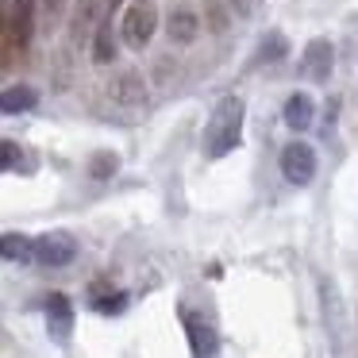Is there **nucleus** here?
<instances>
[{
  "label": "nucleus",
  "mask_w": 358,
  "mask_h": 358,
  "mask_svg": "<svg viewBox=\"0 0 358 358\" xmlns=\"http://www.w3.org/2000/svg\"><path fill=\"white\" fill-rule=\"evenodd\" d=\"M239 139H243V101L239 96H224L212 108L208 124H204V155L224 158L239 147Z\"/></svg>",
  "instance_id": "f257e3e1"
},
{
  "label": "nucleus",
  "mask_w": 358,
  "mask_h": 358,
  "mask_svg": "<svg viewBox=\"0 0 358 358\" xmlns=\"http://www.w3.org/2000/svg\"><path fill=\"white\" fill-rule=\"evenodd\" d=\"M158 31V4L155 0H131L124 12V20H120V35H124V43L131 50H143L150 39H155Z\"/></svg>",
  "instance_id": "f03ea898"
},
{
  "label": "nucleus",
  "mask_w": 358,
  "mask_h": 358,
  "mask_svg": "<svg viewBox=\"0 0 358 358\" xmlns=\"http://www.w3.org/2000/svg\"><path fill=\"white\" fill-rule=\"evenodd\" d=\"M281 173H285L289 185H308L316 178V150L308 143L293 139L285 150H281Z\"/></svg>",
  "instance_id": "7ed1b4c3"
},
{
  "label": "nucleus",
  "mask_w": 358,
  "mask_h": 358,
  "mask_svg": "<svg viewBox=\"0 0 358 358\" xmlns=\"http://www.w3.org/2000/svg\"><path fill=\"white\" fill-rule=\"evenodd\" d=\"M78 258V239L70 231H47L43 239H35V262L39 266H70Z\"/></svg>",
  "instance_id": "20e7f679"
},
{
  "label": "nucleus",
  "mask_w": 358,
  "mask_h": 358,
  "mask_svg": "<svg viewBox=\"0 0 358 358\" xmlns=\"http://www.w3.org/2000/svg\"><path fill=\"white\" fill-rule=\"evenodd\" d=\"M324 327H327V339H331V347L347 350V308H343V296L339 289H335V281H324Z\"/></svg>",
  "instance_id": "39448f33"
},
{
  "label": "nucleus",
  "mask_w": 358,
  "mask_h": 358,
  "mask_svg": "<svg viewBox=\"0 0 358 358\" xmlns=\"http://www.w3.org/2000/svg\"><path fill=\"white\" fill-rule=\"evenodd\" d=\"M35 8H39V0H12V8H8V47L12 50H24L31 43Z\"/></svg>",
  "instance_id": "423d86ee"
},
{
  "label": "nucleus",
  "mask_w": 358,
  "mask_h": 358,
  "mask_svg": "<svg viewBox=\"0 0 358 358\" xmlns=\"http://www.w3.org/2000/svg\"><path fill=\"white\" fill-rule=\"evenodd\" d=\"M331 66H335V47L327 39H312L301 55V70L308 81H327L331 78Z\"/></svg>",
  "instance_id": "0eeeda50"
},
{
  "label": "nucleus",
  "mask_w": 358,
  "mask_h": 358,
  "mask_svg": "<svg viewBox=\"0 0 358 358\" xmlns=\"http://www.w3.org/2000/svg\"><path fill=\"white\" fill-rule=\"evenodd\" d=\"M185 331H189V347H193V358H216L220 339L212 331V324L196 312H185Z\"/></svg>",
  "instance_id": "6e6552de"
},
{
  "label": "nucleus",
  "mask_w": 358,
  "mask_h": 358,
  "mask_svg": "<svg viewBox=\"0 0 358 358\" xmlns=\"http://www.w3.org/2000/svg\"><path fill=\"white\" fill-rule=\"evenodd\" d=\"M112 96H116V104H124V108H143V104H147L143 73L139 70H124L116 81H112Z\"/></svg>",
  "instance_id": "1a4fd4ad"
},
{
  "label": "nucleus",
  "mask_w": 358,
  "mask_h": 358,
  "mask_svg": "<svg viewBox=\"0 0 358 358\" xmlns=\"http://www.w3.org/2000/svg\"><path fill=\"white\" fill-rule=\"evenodd\" d=\"M166 31H170V43H178V47H189V43L201 35V20H196V12L178 8V12H170V24H166Z\"/></svg>",
  "instance_id": "9d476101"
},
{
  "label": "nucleus",
  "mask_w": 358,
  "mask_h": 358,
  "mask_svg": "<svg viewBox=\"0 0 358 358\" xmlns=\"http://www.w3.org/2000/svg\"><path fill=\"white\" fill-rule=\"evenodd\" d=\"M101 12H104V0H81L78 8H73V20H70L73 39H85L89 31H96L101 27Z\"/></svg>",
  "instance_id": "9b49d317"
},
{
  "label": "nucleus",
  "mask_w": 358,
  "mask_h": 358,
  "mask_svg": "<svg viewBox=\"0 0 358 358\" xmlns=\"http://www.w3.org/2000/svg\"><path fill=\"white\" fill-rule=\"evenodd\" d=\"M47 324H50V331H55L58 339H66V335H70V327H73V304L66 301L62 293H50V301H47Z\"/></svg>",
  "instance_id": "f8f14e48"
},
{
  "label": "nucleus",
  "mask_w": 358,
  "mask_h": 358,
  "mask_svg": "<svg viewBox=\"0 0 358 358\" xmlns=\"http://www.w3.org/2000/svg\"><path fill=\"white\" fill-rule=\"evenodd\" d=\"M35 101H39V93L31 85H8L0 96V108H4V116H20V112H31Z\"/></svg>",
  "instance_id": "ddd939ff"
},
{
  "label": "nucleus",
  "mask_w": 358,
  "mask_h": 358,
  "mask_svg": "<svg viewBox=\"0 0 358 358\" xmlns=\"http://www.w3.org/2000/svg\"><path fill=\"white\" fill-rule=\"evenodd\" d=\"M0 250H4V262H35V239H27V235L20 231H8L4 239H0Z\"/></svg>",
  "instance_id": "4468645a"
},
{
  "label": "nucleus",
  "mask_w": 358,
  "mask_h": 358,
  "mask_svg": "<svg viewBox=\"0 0 358 358\" xmlns=\"http://www.w3.org/2000/svg\"><path fill=\"white\" fill-rule=\"evenodd\" d=\"M312 96L308 93H293L285 101V124L293 127V131H304V127H312Z\"/></svg>",
  "instance_id": "2eb2a0df"
},
{
  "label": "nucleus",
  "mask_w": 358,
  "mask_h": 358,
  "mask_svg": "<svg viewBox=\"0 0 358 358\" xmlns=\"http://www.w3.org/2000/svg\"><path fill=\"white\" fill-rule=\"evenodd\" d=\"M116 31H112V24H101L96 27V35H93V58L101 66H108L112 58H116Z\"/></svg>",
  "instance_id": "dca6fc26"
},
{
  "label": "nucleus",
  "mask_w": 358,
  "mask_h": 358,
  "mask_svg": "<svg viewBox=\"0 0 358 358\" xmlns=\"http://www.w3.org/2000/svg\"><path fill=\"white\" fill-rule=\"evenodd\" d=\"M116 166H120V158L108 155V150H101V155H93V162H89V173H93V178H112Z\"/></svg>",
  "instance_id": "f3484780"
},
{
  "label": "nucleus",
  "mask_w": 358,
  "mask_h": 358,
  "mask_svg": "<svg viewBox=\"0 0 358 358\" xmlns=\"http://www.w3.org/2000/svg\"><path fill=\"white\" fill-rule=\"evenodd\" d=\"M20 162H24V150H20L12 139H4L0 143V166H4V173H16Z\"/></svg>",
  "instance_id": "a211bd4d"
},
{
  "label": "nucleus",
  "mask_w": 358,
  "mask_h": 358,
  "mask_svg": "<svg viewBox=\"0 0 358 358\" xmlns=\"http://www.w3.org/2000/svg\"><path fill=\"white\" fill-rule=\"evenodd\" d=\"M281 55H285V39H281V35L273 31L270 39L262 43V50H258V58H262V62H273V58H281Z\"/></svg>",
  "instance_id": "6ab92c4d"
},
{
  "label": "nucleus",
  "mask_w": 358,
  "mask_h": 358,
  "mask_svg": "<svg viewBox=\"0 0 358 358\" xmlns=\"http://www.w3.org/2000/svg\"><path fill=\"white\" fill-rule=\"evenodd\" d=\"M66 4H70V0H39V12L50 20V24H55V20L66 12Z\"/></svg>",
  "instance_id": "aec40b11"
},
{
  "label": "nucleus",
  "mask_w": 358,
  "mask_h": 358,
  "mask_svg": "<svg viewBox=\"0 0 358 358\" xmlns=\"http://www.w3.org/2000/svg\"><path fill=\"white\" fill-rule=\"evenodd\" d=\"M112 4H116V0H112Z\"/></svg>",
  "instance_id": "412c9836"
}]
</instances>
